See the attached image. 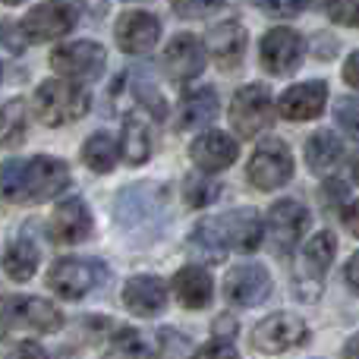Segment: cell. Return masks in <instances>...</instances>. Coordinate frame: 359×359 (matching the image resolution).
<instances>
[{
  "mask_svg": "<svg viewBox=\"0 0 359 359\" xmlns=\"http://www.w3.org/2000/svg\"><path fill=\"white\" fill-rule=\"evenodd\" d=\"M265 240V221L255 215L252 208L227 211L217 217H205L192 230V246L202 249L205 255H217L221 259L227 249H240V252H255Z\"/></svg>",
  "mask_w": 359,
  "mask_h": 359,
  "instance_id": "cell-2",
  "label": "cell"
},
{
  "mask_svg": "<svg viewBox=\"0 0 359 359\" xmlns=\"http://www.w3.org/2000/svg\"><path fill=\"white\" fill-rule=\"evenodd\" d=\"M0 4H22V0H0Z\"/></svg>",
  "mask_w": 359,
  "mask_h": 359,
  "instance_id": "cell-47",
  "label": "cell"
},
{
  "mask_svg": "<svg viewBox=\"0 0 359 359\" xmlns=\"http://www.w3.org/2000/svg\"><path fill=\"white\" fill-rule=\"evenodd\" d=\"M236 155H240V142L221 130H208L189 145V158L198 170L205 174H217V170L233 168Z\"/></svg>",
  "mask_w": 359,
  "mask_h": 359,
  "instance_id": "cell-16",
  "label": "cell"
},
{
  "mask_svg": "<svg viewBox=\"0 0 359 359\" xmlns=\"http://www.w3.org/2000/svg\"><path fill=\"white\" fill-rule=\"evenodd\" d=\"M104 63L107 54L98 41H67L60 48H54V54H50L54 73L76 82H95L104 73Z\"/></svg>",
  "mask_w": 359,
  "mask_h": 359,
  "instance_id": "cell-9",
  "label": "cell"
},
{
  "mask_svg": "<svg viewBox=\"0 0 359 359\" xmlns=\"http://www.w3.org/2000/svg\"><path fill=\"white\" fill-rule=\"evenodd\" d=\"M328 16H331V22H337V25L359 29V0H331Z\"/></svg>",
  "mask_w": 359,
  "mask_h": 359,
  "instance_id": "cell-34",
  "label": "cell"
},
{
  "mask_svg": "<svg viewBox=\"0 0 359 359\" xmlns=\"http://www.w3.org/2000/svg\"><path fill=\"white\" fill-rule=\"evenodd\" d=\"M6 303H10V299H6V297H0V325H4V312H6Z\"/></svg>",
  "mask_w": 359,
  "mask_h": 359,
  "instance_id": "cell-44",
  "label": "cell"
},
{
  "mask_svg": "<svg viewBox=\"0 0 359 359\" xmlns=\"http://www.w3.org/2000/svg\"><path fill=\"white\" fill-rule=\"evenodd\" d=\"M303 50H306L303 35L278 25V29H268L265 35H262L259 60L271 76H290V73H297L299 63H303Z\"/></svg>",
  "mask_w": 359,
  "mask_h": 359,
  "instance_id": "cell-12",
  "label": "cell"
},
{
  "mask_svg": "<svg viewBox=\"0 0 359 359\" xmlns=\"http://www.w3.org/2000/svg\"><path fill=\"white\" fill-rule=\"evenodd\" d=\"M215 331H227V337L233 334V318H221V322H215Z\"/></svg>",
  "mask_w": 359,
  "mask_h": 359,
  "instance_id": "cell-42",
  "label": "cell"
},
{
  "mask_svg": "<svg viewBox=\"0 0 359 359\" xmlns=\"http://www.w3.org/2000/svg\"><path fill=\"white\" fill-rule=\"evenodd\" d=\"M82 161H86V168L95 170V174H111V170L117 168V139L104 130L92 133V136L86 139V145H82Z\"/></svg>",
  "mask_w": 359,
  "mask_h": 359,
  "instance_id": "cell-28",
  "label": "cell"
},
{
  "mask_svg": "<svg viewBox=\"0 0 359 359\" xmlns=\"http://www.w3.org/2000/svg\"><path fill=\"white\" fill-rule=\"evenodd\" d=\"M341 217H344V227H347V230H350V233H353V236H359V202L347 205Z\"/></svg>",
  "mask_w": 359,
  "mask_h": 359,
  "instance_id": "cell-39",
  "label": "cell"
},
{
  "mask_svg": "<svg viewBox=\"0 0 359 359\" xmlns=\"http://www.w3.org/2000/svg\"><path fill=\"white\" fill-rule=\"evenodd\" d=\"M344 82L359 88V50H353V54L347 57V63H344Z\"/></svg>",
  "mask_w": 359,
  "mask_h": 359,
  "instance_id": "cell-38",
  "label": "cell"
},
{
  "mask_svg": "<svg viewBox=\"0 0 359 359\" xmlns=\"http://www.w3.org/2000/svg\"><path fill=\"white\" fill-rule=\"evenodd\" d=\"M334 252H337V240L334 233L328 230H318L316 236H309V243L303 246L297 259V268H293V293L306 303L322 293V280L328 274L331 262H334Z\"/></svg>",
  "mask_w": 359,
  "mask_h": 359,
  "instance_id": "cell-4",
  "label": "cell"
},
{
  "mask_svg": "<svg viewBox=\"0 0 359 359\" xmlns=\"http://www.w3.org/2000/svg\"><path fill=\"white\" fill-rule=\"evenodd\" d=\"M262 13L268 16H278V19H287V16H297L303 13V0H252Z\"/></svg>",
  "mask_w": 359,
  "mask_h": 359,
  "instance_id": "cell-35",
  "label": "cell"
},
{
  "mask_svg": "<svg viewBox=\"0 0 359 359\" xmlns=\"http://www.w3.org/2000/svg\"><path fill=\"white\" fill-rule=\"evenodd\" d=\"M38 262H41V252H38L35 243L29 236H16V240H10V246L4 252V271L10 280L22 284L38 271Z\"/></svg>",
  "mask_w": 359,
  "mask_h": 359,
  "instance_id": "cell-27",
  "label": "cell"
},
{
  "mask_svg": "<svg viewBox=\"0 0 359 359\" xmlns=\"http://www.w3.org/2000/svg\"><path fill=\"white\" fill-rule=\"evenodd\" d=\"M44 356V350L41 347H35V344H19L16 350H13V356Z\"/></svg>",
  "mask_w": 359,
  "mask_h": 359,
  "instance_id": "cell-41",
  "label": "cell"
},
{
  "mask_svg": "<svg viewBox=\"0 0 359 359\" xmlns=\"http://www.w3.org/2000/svg\"><path fill=\"white\" fill-rule=\"evenodd\" d=\"M25 139V104L19 98L0 104V145L16 149Z\"/></svg>",
  "mask_w": 359,
  "mask_h": 359,
  "instance_id": "cell-29",
  "label": "cell"
},
{
  "mask_svg": "<svg viewBox=\"0 0 359 359\" xmlns=\"http://www.w3.org/2000/svg\"><path fill=\"white\" fill-rule=\"evenodd\" d=\"M325 104H328V82H299L280 95L278 114L290 123H306V120L322 117Z\"/></svg>",
  "mask_w": 359,
  "mask_h": 359,
  "instance_id": "cell-15",
  "label": "cell"
},
{
  "mask_svg": "<svg viewBox=\"0 0 359 359\" xmlns=\"http://www.w3.org/2000/svg\"><path fill=\"white\" fill-rule=\"evenodd\" d=\"M164 73L174 82H189L205 69V44L196 35H177L164 50Z\"/></svg>",
  "mask_w": 359,
  "mask_h": 359,
  "instance_id": "cell-19",
  "label": "cell"
},
{
  "mask_svg": "<svg viewBox=\"0 0 359 359\" xmlns=\"http://www.w3.org/2000/svg\"><path fill=\"white\" fill-rule=\"evenodd\" d=\"M76 25V10L63 0H44V4L32 6L19 22V35L29 44H41V41H54V38L69 35Z\"/></svg>",
  "mask_w": 359,
  "mask_h": 359,
  "instance_id": "cell-10",
  "label": "cell"
},
{
  "mask_svg": "<svg viewBox=\"0 0 359 359\" xmlns=\"http://www.w3.org/2000/svg\"><path fill=\"white\" fill-rule=\"evenodd\" d=\"M158 353H168V356H183V353H189V344H186V337L180 334V331L174 328H161L158 331Z\"/></svg>",
  "mask_w": 359,
  "mask_h": 359,
  "instance_id": "cell-36",
  "label": "cell"
},
{
  "mask_svg": "<svg viewBox=\"0 0 359 359\" xmlns=\"http://www.w3.org/2000/svg\"><path fill=\"white\" fill-rule=\"evenodd\" d=\"M170 290H174L177 303L183 309H205V306H211V297H215V280L202 265H186L174 274Z\"/></svg>",
  "mask_w": 359,
  "mask_h": 359,
  "instance_id": "cell-24",
  "label": "cell"
},
{
  "mask_svg": "<svg viewBox=\"0 0 359 359\" xmlns=\"http://www.w3.org/2000/svg\"><path fill=\"white\" fill-rule=\"evenodd\" d=\"M196 353L198 356H227V359H233L236 347L233 344H227V337H224V341H211V344H205V347H198Z\"/></svg>",
  "mask_w": 359,
  "mask_h": 359,
  "instance_id": "cell-37",
  "label": "cell"
},
{
  "mask_svg": "<svg viewBox=\"0 0 359 359\" xmlns=\"http://www.w3.org/2000/svg\"><path fill=\"white\" fill-rule=\"evenodd\" d=\"M318 4H325V0H303V10L306 6H318Z\"/></svg>",
  "mask_w": 359,
  "mask_h": 359,
  "instance_id": "cell-45",
  "label": "cell"
},
{
  "mask_svg": "<svg viewBox=\"0 0 359 359\" xmlns=\"http://www.w3.org/2000/svg\"><path fill=\"white\" fill-rule=\"evenodd\" d=\"M0 79H4V63H0Z\"/></svg>",
  "mask_w": 359,
  "mask_h": 359,
  "instance_id": "cell-48",
  "label": "cell"
},
{
  "mask_svg": "<svg viewBox=\"0 0 359 359\" xmlns=\"http://www.w3.org/2000/svg\"><path fill=\"white\" fill-rule=\"evenodd\" d=\"M271 274L259 262H243L224 274V299L236 309H252L271 297Z\"/></svg>",
  "mask_w": 359,
  "mask_h": 359,
  "instance_id": "cell-11",
  "label": "cell"
},
{
  "mask_svg": "<svg viewBox=\"0 0 359 359\" xmlns=\"http://www.w3.org/2000/svg\"><path fill=\"white\" fill-rule=\"evenodd\" d=\"M183 198H186V205H192V208H208L211 202L221 198V183H215L211 177H205V170L198 177H186Z\"/></svg>",
  "mask_w": 359,
  "mask_h": 359,
  "instance_id": "cell-30",
  "label": "cell"
},
{
  "mask_svg": "<svg viewBox=\"0 0 359 359\" xmlns=\"http://www.w3.org/2000/svg\"><path fill=\"white\" fill-rule=\"evenodd\" d=\"M224 6V0H174V13L180 19H205L211 13H217Z\"/></svg>",
  "mask_w": 359,
  "mask_h": 359,
  "instance_id": "cell-33",
  "label": "cell"
},
{
  "mask_svg": "<svg viewBox=\"0 0 359 359\" xmlns=\"http://www.w3.org/2000/svg\"><path fill=\"white\" fill-rule=\"evenodd\" d=\"M347 284H350V290L359 293V252L356 255H350V262H347Z\"/></svg>",
  "mask_w": 359,
  "mask_h": 359,
  "instance_id": "cell-40",
  "label": "cell"
},
{
  "mask_svg": "<svg viewBox=\"0 0 359 359\" xmlns=\"http://www.w3.org/2000/svg\"><path fill=\"white\" fill-rule=\"evenodd\" d=\"M205 50L215 57V63L221 69H233L246 54V29L236 19L215 25L208 32V38H205Z\"/></svg>",
  "mask_w": 359,
  "mask_h": 359,
  "instance_id": "cell-23",
  "label": "cell"
},
{
  "mask_svg": "<svg viewBox=\"0 0 359 359\" xmlns=\"http://www.w3.org/2000/svg\"><path fill=\"white\" fill-rule=\"evenodd\" d=\"M123 306L133 316L142 318L158 316L168 306V284L161 278H155V274H136L123 287Z\"/></svg>",
  "mask_w": 359,
  "mask_h": 359,
  "instance_id": "cell-22",
  "label": "cell"
},
{
  "mask_svg": "<svg viewBox=\"0 0 359 359\" xmlns=\"http://www.w3.org/2000/svg\"><path fill=\"white\" fill-rule=\"evenodd\" d=\"M309 230V211H306L303 202H293V198H280L268 208L265 217V240L268 249H271L278 259H287V255L297 249V243L303 240V233Z\"/></svg>",
  "mask_w": 359,
  "mask_h": 359,
  "instance_id": "cell-6",
  "label": "cell"
},
{
  "mask_svg": "<svg viewBox=\"0 0 359 359\" xmlns=\"http://www.w3.org/2000/svg\"><path fill=\"white\" fill-rule=\"evenodd\" d=\"M334 120H337V126H341L350 139H356V142H359V98H356V95L337 101Z\"/></svg>",
  "mask_w": 359,
  "mask_h": 359,
  "instance_id": "cell-32",
  "label": "cell"
},
{
  "mask_svg": "<svg viewBox=\"0 0 359 359\" xmlns=\"http://www.w3.org/2000/svg\"><path fill=\"white\" fill-rule=\"evenodd\" d=\"M35 117L44 126H67L76 123L79 117H86L88 111V92L82 86H76V79H44L35 88Z\"/></svg>",
  "mask_w": 359,
  "mask_h": 359,
  "instance_id": "cell-3",
  "label": "cell"
},
{
  "mask_svg": "<svg viewBox=\"0 0 359 359\" xmlns=\"http://www.w3.org/2000/svg\"><path fill=\"white\" fill-rule=\"evenodd\" d=\"M306 337H309V328L303 318L293 312H274L252 328V347L259 353H284L297 344H306Z\"/></svg>",
  "mask_w": 359,
  "mask_h": 359,
  "instance_id": "cell-14",
  "label": "cell"
},
{
  "mask_svg": "<svg viewBox=\"0 0 359 359\" xmlns=\"http://www.w3.org/2000/svg\"><path fill=\"white\" fill-rule=\"evenodd\" d=\"M92 227H95L92 211L86 208V202L79 196L63 198L54 208V217H50V236H54V243H67V246L88 240Z\"/></svg>",
  "mask_w": 359,
  "mask_h": 359,
  "instance_id": "cell-18",
  "label": "cell"
},
{
  "mask_svg": "<svg viewBox=\"0 0 359 359\" xmlns=\"http://www.w3.org/2000/svg\"><path fill=\"white\" fill-rule=\"evenodd\" d=\"M344 158V142L341 136H334L331 130H318L306 139V161L316 174H328L331 168H337Z\"/></svg>",
  "mask_w": 359,
  "mask_h": 359,
  "instance_id": "cell-26",
  "label": "cell"
},
{
  "mask_svg": "<svg viewBox=\"0 0 359 359\" xmlns=\"http://www.w3.org/2000/svg\"><path fill=\"white\" fill-rule=\"evenodd\" d=\"M10 328H29V331H38V334H50V331L63 328V312L50 299L16 297L6 303L4 325H0V331H10Z\"/></svg>",
  "mask_w": 359,
  "mask_h": 359,
  "instance_id": "cell-13",
  "label": "cell"
},
{
  "mask_svg": "<svg viewBox=\"0 0 359 359\" xmlns=\"http://www.w3.org/2000/svg\"><path fill=\"white\" fill-rule=\"evenodd\" d=\"M107 280L101 259H57L48 271V287L63 299H82Z\"/></svg>",
  "mask_w": 359,
  "mask_h": 359,
  "instance_id": "cell-5",
  "label": "cell"
},
{
  "mask_svg": "<svg viewBox=\"0 0 359 359\" xmlns=\"http://www.w3.org/2000/svg\"><path fill=\"white\" fill-rule=\"evenodd\" d=\"M69 186V168L60 158L35 155L25 161H6L0 168V196L16 205H38L60 196Z\"/></svg>",
  "mask_w": 359,
  "mask_h": 359,
  "instance_id": "cell-1",
  "label": "cell"
},
{
  "mask_svg": "<svg viewBox=\"0 0 359 359\" xmlns=\"http://www.w3.org/2000/svg\"><path fill=\"white\" fill-rule=\"evenodd\" d=\"M164 202H168V192L158 189V183H136L120 196V208H117V221L123 224L126 230H133V224L142 221L145 227V217L158 215L161 217Z\"/></svg>",
  "mask_w": 359,
  "mask_h": 359,
  "instance_id": "cell-20",
  "label": "cell"
},
{
  "mask_svg": "<svg viewBox=\"0 0 359 359\" xmlns=\"http://www.w3.org/2000/svg\"><path fill=\"white\" fill-rule=\"evenodd\" d=\"M217 92L211 86H202V88H192V92H183L177 104V130H198V126H208L211 120L217 117Z\"/></svg>",
  "mask_w": 359,
  "mask_h": 359,
  "instance_id": "cell-25",
  "label": "cell"
},
{
  "mask_svg": "<svg viewBox=\"0 0 359 359\" xmlns=\"http://www.w3.org/2000/svg\"><path fill=\"white\" fill-rule=\"evenodd\" d=\"M353 180L359 183V158H356V164H353Z\"/></svg>",
  "mask_w": 359,
  "mask_h": 359,
  "instance_id": "cell-46",
  "label": "cell"
},
{
  "mask_svg": "<svg viewBox=\"0 0 359 359\" xmlns=\"http://www.w3.org/2000/svg\"><path fill=\"white\" fill-rule=\"evenodd\" d=\"M230 126L236 130V136L252 139L259 136L262 130H268L274 120V101L271 92H268L262 82H249L230 101Z\"/></svg>",
  "mask_w": 359,
  "mask_h": 359,
  "instance_id": "cell-8",
  "label": "cell"
},
{
  "mask_svg": "<svg viewBox=\"0 0 359 359\" xmlns=\"http://www.w3.org/2000/svg\"><path fill=\"white\" fill-rule=\"evenodd\" d=\"M158 38H161V22H158V16H151V13H145V10H130L120 16L117 44L123 54H133V57L149 54L158 44Z\"/></svg>",
  "mask_w": 359,
  "mask_h": 359,
  "instance_id": "cell-17",
  "label": "cell"
},
{
  "mask_svg": "<svg viewBox=\"0 0 359 359\" xmlns=\"http://www.w3.org/2000/svg\"><path fill=\"white\" fill-rule=\"evenodd\" d=\"M344 353H347V356H359V334L350 337L347 347H344Z\"/></svg>",
  "mask_w": 359,
  "mask_h": 359,
  "instance_id": "cell-43",
  "label": "cell"
},
{
  "mask_svg": "<svg viewBox=\"0 0 359 359\" xmlns=\"http://www.w3.org/2000/svg\"><path fill=\"white\" fill-rule=\"evenodd\" d=\"M246 177H249V183H252L255 189H262V192L280 189V186L290 183V177H293V151L287 149L284 139H278V136L262 139L259 149H255L252 158H249Z\"/></svg>",
  "mask_w": 359,
  "mask_h": 359,
  "instance_id": "cell-7",
  "label": "cell"
},
{
  "mask_svg": "<svg viewBox=\"0 0 359 359\" xmlns=\"http://www.w3.org/2000/svg\"><path fill=\"white\" fill-rule=\"evenodd\" d=\"M111 353H117V356H145V353H151V350L145 347V341L133 328H117L111 334Z\"/></svg>",
  "mask_w": 359,
  "mask_h": 359,
  "instance_id": "cell-31",
  "label": "cell"
},
{
  "mask_svg": "<svg viewBox=\"0 0 359 359\" xmlns=\"http://www.w3.org/2000/svg\"><path fill=\"white\" fill-rule=\"evenodd\" d=\"M155 151V130H151V120L149 114L142 111H133L123 117V133H120V155L130 168H139L145 164Z\"/></svg>",
  "mask_w": 359,
  "mask_h": 359,
  "instance_id": "cell-21",
  "label": "cell"
}]
</instances>
